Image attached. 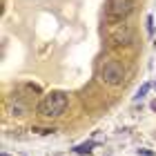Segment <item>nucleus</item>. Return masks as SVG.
Listing matches in <instances>:
<instances>
[{
    "instance_id": "obj_3",
    "label": "nucleus",
    "mask_w": 156,
    "mask_h": 156,
    "mask_svg": "<svg viewBox=\"0 0 156 156\" xmlns=\"http://www.w3.org/2000/svg\"><path fill=\"white\" fill-rule=\"evenodd\" d=\"M134 11V0H107V20H125Z\"/></svg>"
},
{
    "instance_id": "obj_5",
    "label": "nucleus",
    "mask_w": 156,
    "mask_h": 156,
    "mask_svg": "<svg viewBox=\"0 0 156 156\" xmlns=\"http://www.w3.org/2000/svg\"><path fill=\"white\" fill-rule=\"evenodd\" d=\"M91 150H94V143H83V145H78L74 152L76 154H89Z\"/></svg>"
},
{
    "instance_id": "obj_2",
    "label": "nucleus",
    "mask_w": 156,
    "mask_h": 156,
    "mask_svg": "<svg viewBox=\"0 0 156 156\" xmlns=\"http://www.w3.org/2000/svg\"><path fill=\"white\" fill-rule=\"evenodd\" d=\"M101 80L105 85H112V87L123 85V80H125V67L120 65L118 60H114V58L105 60L103 67H101Z\"/></svg>"
},
{
    "instance_id": "obj_7",
    "label": "nucleus",
    "mask_w": 156,
    "mask_h": 156,
    "mask_svg": "<svg viewBox=\"0 0 156 156\" xmlns=\"http://www.w3.org/2000/svg\"><path fill=\"white\" fill-rule=\"evenodd\" d=\"M2 156H9V154H2Z\"/></svg>"
},
{
    "instance_id": "obj_6",
    "label": "nucleus",
    "mask_w": 156,
    "mask_h": 156,
    "mask_svg": "<svg viewBox=\"0 0 156 156\" xmlns=\"http://www.w3.org/2000/svg\"><path fill=\"white\" fill-rule=\"evenodd\" d=\"M147 89H150V85H143V87L138 89V96H145V94H147Z\"/></svg>"
},
{
    "instance_id": "obj_1",
    "label": "nucleus",
    "mask_w": 156,
    "mask_h": 156,
    "mask_svg": "<svg viewBox=\"0 0 156 156\" xmlns=\"http://www.w3.org/2000/svg\"><path fill=\"white\" fill-rule=\"evenodd\" d=\"M67 103H69V98H67L65 91H49L38 103V114L42 118H58L65 112Z\"/></svg>"
},
{
    "instance_id": "obj_4",
    "label": "nucleus",
    "mask_w": 156,
    "mask_h": 156,
    "mask_svg": "<svg viewBox=\"0 0 156 156\" xmlns=\"http://www.w3.org/2000/svg\"><path fill=\"white\" fill-rule=\"evenodd\" d=\"M112 42L114 45H132V40H134V31L129 29L127 25H118L114 31H112Z\"/></svg>"
}]
</instances>
